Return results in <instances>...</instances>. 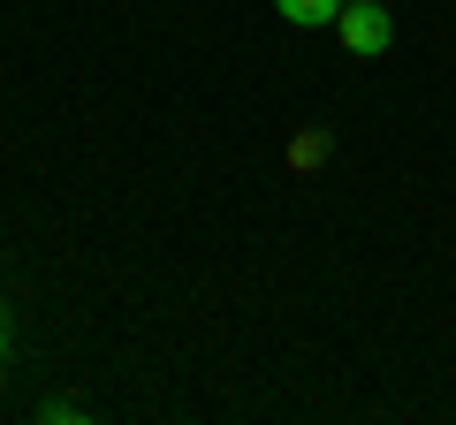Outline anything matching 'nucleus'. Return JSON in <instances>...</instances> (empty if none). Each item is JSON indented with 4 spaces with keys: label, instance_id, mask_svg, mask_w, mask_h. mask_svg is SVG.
<instances>
[{
    "label": "nucleus",
    "instance_id": "nucleus-1",
    "mask_svg": "<svg viewBox=\"0 0 456 425\" xmlns=\"http://www.w3.org/2000/svg\"><path fill=\"white\" fill-rule=\"evenodd\" d=\"M335 31H342V46H350V53H388L395 46V16L380 8V0H342Z\"/></svg>",
    "mask_w": 456,
    "mask_h": 425
},
{
    "label": "nucleus",
    "instance_id": "nucleus-2",
    "mask_svg": "<svg viewBox=\"0 0 456 425\" xmlns=\"http://www.w3.org/2000/svg\"><path fill=\"white\" fill-rule=\"evenodd\" d=\"M274 8L297 23V31H320V23H335V16H342V0H274Z\"/></svg>",
    "mask_w": 456,
    "mask_h": 425
},
{
    "label": "nucleus",
    "instance_id": "nucleus-3",
    "mask_svg": "<svg viewBox=\"0 0 456 425\" xmlns=\"http://www.w3.org/2000/svg\"><path fill=\"white\" fill-rule=\"evenodd\" d=\"M312 160H327V130H305V137H297V167H312Z\"/></svg>",
    "mask_w": 456,
    "mask_h": 425
},
{
    "label": "nucleus",
    "instance_id": "nucleus-4",
    "mask_svg": "<svg viewBox=\"0 0 456 425\" xmlns=\"http://www.w3.org/2000/svg\"><path fill=\"white\" fill-rule=\"evenodd\" d=\"M0 357H8V327H0Z\"/></svg>",
    "mask_w": 456,
    "mask_h": 425
}]
</instances>
